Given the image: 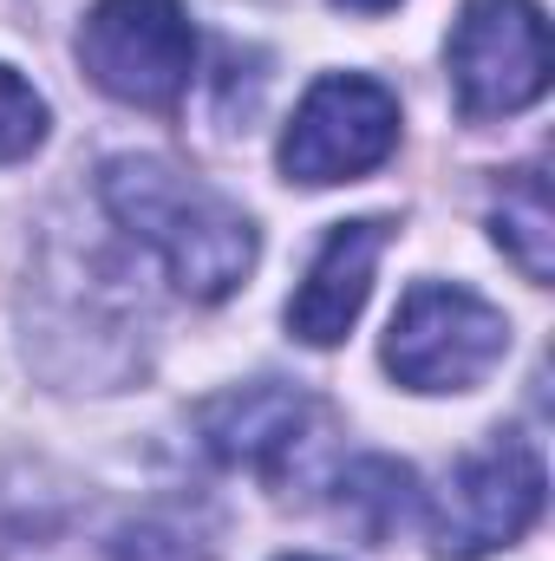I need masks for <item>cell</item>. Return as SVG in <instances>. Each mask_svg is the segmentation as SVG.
I'll use <instances>...</instances> for the list:
<instances>
[{
    "label": "cell",
    "instance_id": "cell-1",
    "mask_svg": "<svg viewBox=\"0 0 555 561\" xmlns=\"http://www.w3.org/2000/svg\"><path fill=\"white\" fill-rule=\"evenodd\" d=\"M99 203L118 222V236L138 242L190 300H229L262 255L256 222L223 190L150 150H125L99 170Z\"/></svg>",
    "mask_w": 555,
    "mask_h": 561
},
{
    "label": "cell",
    "instance_id": "cell-9",
    "mask_svg": "<svg viewBox=\"0 0 555 561\" xmlns=\"http://www.w3.org/2000/svg\"><path fill=\"white\" fill-rule=\"evenodd\" d=\"M490 236H497V249L523 268V280L550 287V275H555V203H550L543 170H517V176L503 183V196H497V209H490Z\"/></svg>",
    "mask_w": 555,
    "mask_h": 561
},
{
    "label": "cell",
    "instance_id": "cell-7",
    "mask_svg": "<svg viewBox=\"0 0 555 561\" xmlns=\"http://www.w3.org/2000/svg\"><path fill=\"white\" fill-rule=\"evenodd\" d=\"M320 405L301 392V386H281V379H256V386H236V392H216L203 412H196V437L216 463L229 470H249V477H281L307 437H314Z\"/></svg>",
    "mask_w": 555,
    "mask_h": 561
},
{
    "label": "cell",
    "instance_id": "cell-10",
    "mask_svg": "<svg viewBox=\"0 0 555 561\" xmlns=\"http://www.w3.org/2000/svg\"><path fill=\"white\" fill-rule=\"evenodd\" d=\"M340 510H347V523H360L366 542H386L412 510V470L393 457H360L340 477Z\"/></svg>",
    "mask_w": 555,
    "mask_h": 561
},
{
    "label": "cell",
    "instance_id": "cell-3",
    "mask_svg": "<svg viewBox=\"0 0 555 561\" xmlns=\"http://www.w3.org/2000/svg\"><path fill=\"white\" fill-rule=\"evenodd\" d=\"M86 79L138 112H170L196 85V26L183 0H99L72 39Z\"/></svg>",
    "mask_w": 555,
    "mask_h": 561
},
{
    "label": "cell",
    "instance_id": "cell-6",
    "mask_svg": "<svg viewBox=\"0 0 555 561\" xmlns=\"http://www.w3.org/2000/svg\"><path fill=\"white\" fill-rule=\"evenodd\" d=\"M451 92L464 118H510L550 92V20L536 0H464L451 46Z\"/></svg>",
    "mask_w": 555,
    "mask_h": 561
},
{
    "label": "cell",
    "instance_id": "cell-2",
    "mask_svg": "<svg viewBox=\"0 0 555 561\" xmlns=\"http://www.w3.org/2000/svg\"><path fill=\"white\" fill-rule=\"evenodd\" d=\"M510 353V320L457 280H412L386 327V373L406 392H477Z\"/></svg>",
    "mask_w": 555,
    "mask_h": 561
},
{
    "label": "cell",
    "instance_id": "cell-11",
    "mask_svg": "<svg viewBox=\"0 0 555 561\" xmlns=\"http://www.w3.org/2000/svg\"><path fill=\"white\" fill-rule=\"evenodd\" d=\"M112 561H216V542L183 510H150L112 536Z\"/></svg>",
    "mask_w": 555,
    "mask_h": 561
},
{
    "label": "cell",
    "instance_id": "cell-13",
    "mask_svg": "<svg viewBox=\"0 0 555 561\" xmlns=\"http://www.w3.org/2000/svg\"><path fill=\"white\" fill-rule=\"evenodd\" d=\"M340 7H353V13H386V7H399V0H340Z\"/></svg>",
    "mask_w": 555,
    "mask_h": 561
},
{
    "label": "cell",
    "instance_id": "cell-5",
    "mask_svg": "<svg viewBox=\"0 0 555 561\" xmlns=\"http://www.w3.org/2000/svg\"><path fill=\"white\" fill-rule=\"evenodd\" d=\"M393 150H399V99L366 72H327L294 105L275 163L287 183L327 190L380 170Z\"/></svg>",
    "mask_w": 555,
    "mask_h": 561
},
{
    "label": "cell",
    "instance_id": "cell-4",
    "mask_svg": "<svg viewBox=\"0 0 555 561\" xmlns=\"http://www.w3.org/2000/svg\"><path fill=\"white\" fill-rule=\"evenodd\" d=\"M543 457L523 437H497L484 450H471L464 463H451V477L438 483L431 510H424V536L438 561H484L510 542H523L543 516Z\"/></svg>",
    "mask_w": 555,
    "mask_h": 561
},
{
    "label": "cell",
    "instance_id": "cell-8",
    "mask_svg": "<svg viewBox=\"0 0 555 561\" xmlns=\"http://www.w3.org/2000/svg\"><path fill=\"white\" fill-rule=\"evenodd\" d=\"M393 242L386 216H360V222H333V236L320 242V255L307 262V280L287 300V333L301 346H340L353 333V320L366 313V294L380 275V255Z\"/></svg>",
    "mask_w": 555,
    "mask_h": 561
},
{
    "label": "cell",
    "instance_id": "cell-14",
    "mask_svg": "<svg viewBox=\"0 0 555 561\" xmlns=\"http://www.w3.org/2000/svg\"><path fill=\"white\" fill-rule=\"evenodd\" d=\"M281 561H327V556H281Z\"/></svg>",
    "mask_w": 555,
    "mask_h": 561
},
{
    "label": "cell",
    "instance_id": "cell-12",
    "mask_svg": "<svg viewBox=\"0 0 555 561\" xmlns=\"http://www.w3.org/2000/svg\"><path fill=\"white\" fill-rule=\"evenodd\" d=\"M53 131V112H46V99L13 72V66H0V163H20V157H33L39 144Z\"/></svg>",
    "mask_w": 555,
    "mask_h": 561
}]
</instances>
